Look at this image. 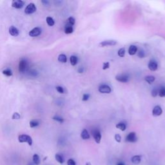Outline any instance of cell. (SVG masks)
<instances>
[{
  "label": "cell",
  "mask_w": 165,
  "mask_h": 165,
  "mask_svg": "<svg viewBox=\"0 0 165 165\" xmlns=\"http://www.w3.org/2000/svg\"><path fill=\"white\" fill-rule=\"evenodd\" d=\"M158 94H159V89L157 88L153 89L152 91V97H155Z\"/></svg>",
  "instance_id": "cell-32"
},
{
  "label": "cell",
  "mask_w": 165,
  "mask_h": 165,
  "mask_svg": "<svg viewBox=\"0 0 165 165\" xmlns=\"http://www.w3.org/2000/svg\"><path fill=\"white\" fill-rule=\"evenodd\" d=\"M74 31L73 27L72 26H70V25H67L65 28V32L67 34H72Z\"/></svg>",
  "instance_id": "cell-22"
},
{
  "label": "cell",
  "mask_w": 165,
  "mask_h": 165,
  "mask_svg": "<svg viewBox=\"0 0 165 165\" xmlns=\"http://www.w3.org/2000/svg\"><path fill=\"white\" fill-rule=\"evenodd\" d=\"M76 20L73 17H70V18H68V20H67V23H68V25L70 26H72V25H74L75 24Z\"/></svg>",
  "instance_id": "cell-27"
},
{
  "label": "cell",
  "mask_w": 165,
  "mask_h": 165,
  "mask_svg": "<svg viewBox=\"0 0 165 165\" xmlns=\"http://www.w3.org/2000/svg\"><path fill=\"white\" fill-rule=\"evenodd\" d=\"M28 67V61L26 59H21L19 63V71L21 73H25L27 71Z\"/></svg>",
  "instance_id": "cell-1"
},
{
  "label": "cell",
  "mask_w": 165,
  "mask_h": 165,
  "mask_svg": "<svg viewBox=\"0 0 165 165\" xmlns=\"http://www.w3.org/2000/svg\"><path fill=\"white\" fill-rule=\"evenodd\" d=\"M53 119L55 120V121H57V122L60 123H63L64 121V119H63L62 117H61L59 116H57V115H56V116H54V117H53Z\"/></svg>",
  "instance_id": "cell-30"
},
{
  "label": "cell",
  "mask_w": 165,
  "mask_h": 165,
  "mask_svg": "<svg viewBox=\"0 0 165 165\" xmlns=\"http://www.w3.org/2000/svg\"><path fill=\"white\" fill-rule=\"evenodd\" d=\"M162 114V110L160 106H155L152 110V115L154 116H160Z\"/></svg>",
  "instance_id": "cell-11"
},
{
  "label": "cell",
  "mask_w": 165,
  "mask_h": 165,
  "mask_svg": "<svg viewBox=\"0 0 165 165\" xmlns=\"http://www.w3.org/2000/svg\"><path fill=\"white\" fill-rule=\"evenodd\" d=\"M131 161L135 164H139L141 161V155H134L131 159Z\"/></svg>",
  "instance_id": "cell-16"
},
{
  "label": "cell",
  "mask_w": 165,
  "mask_h": 165,
  "mask_svg": "<svg viewBox=\"0 0 165 165\" xmlns=\"http://www.w3.org/2000/svg\"><path fill=\"white\" fill-rule=\"evenodd\" d=\"M137 56H138L139 57H140V58H143L145 56V53H144V52L143 50H141L139 52H137Z\"/></svg>",
  "instance_id": "cell-33"
},
{
  "label": "cell",
  "mask_w": 165,
  "mask_h": 165,
  "mask_svg": "<svg viewBox=\"0 0 165 165\" xmlns=\"http://www.w3.org/2000/svg\"><path fill=\"white\" fill-rule=\"evenodd\" d=\"M28 165H35V164L33 162H30L28 164Z\"/></svg>",
  "instance_id": "cell-42"
},
{
  "label": "cell",
  "mask_w": 165,
  "mask_h": 165,
  "mask_svg": "<svg viewBox=\"0 0 165 165\" xmlns=\"http://www.w3.org/2000/svg\"><path fill=\"white\" fill-rule=\"evenodd\" d=\"M81 137L84 140H86V139H90V134H89L88 132L87 131V130L84 129L81 132Z\"/></svg>",
  "instance_id": "cell-15"
},
{
  "label": "cell",
  "mask_w": 165,
  "mask_h": 165,
  "mask_svg": "<svg viewBox=\"0 0 165 165\" xmlns=\"http://www.w3.org/2000/svg\"><path fill=\"white\" fill-rule=\"evenodd\" d=\"M109 67H110L109 62H104V63H103V70L108 69V68H109Z\"/></svg>",
  "instance_id": "cell-37"
},
{
  "label": "cell",
  "mask_w": 165,
  "mask_h": 165,
  "mask_svg": "<svg viewBox=\"0 0 165 165\" xmlns=\"http://www.w3.org/2000/svg\"><path fill=\"white\" fill-rule=\"evenodd\" d=\"M3 74H4V75L7 76H12V70H10L9 68H7V69L4 70L3 71Z\"/></svg>",
  "instance_id": "cell-28"
},
{
  "label": "cell",
  "mask_w": 165,
  "mask_h": 165,
  "mask_svg": "<svg viewBox=\"0 0 165 165\" xmlns=\"http://www.w3.org/2000/svg\"><path fill=\"white\" fill-rule=\"evenodd\" d=\"M39 125V122L38 120L34 119V120H32V121L30 122V126H31V128L36 127V126H38Z\"/></svg>",
  "instance_id": "cell-25"
},
{
  "label": "cell",
  "mask_w": 165,
  "mask_h": 165,
  "mask_svg": "<svg viewBox=\"0 0 165 165\" xmlns=\"http://www.w3.org/2000/svg\"><path fill=\"white\" fill-rule=\"evenodd\" d=\"M20 117H21V115L18 112H15L12 115L13 119H20Z\"/></svg>",
  "instance_id": "cell-34"
},
{
  "label": "cell",
  "mask_w": 165,
  "mask_h": 165,
  "mask_svg": "<svg viewBox=\"0 0 165 165\" xmlns=\"http://www.w3.org/2000/svg\"><path fill=\"white\" fill-rule=\"evenodd\" d=\"M128 54L130 56H133L135 54H136V53L137 52V48L136 46L135 45H130V46L129 49H128Z\"/></svg>",
  "instance_id": "cell-14"
},
{
  "label": "cell",
  "mask_w": 165,
  "mask_h": 165,
  "mask_svg": "<svg viewBox=\"0 0 165 165\" xmlns=\"http://www.w3.org/2000/svg\"><path fill=\"white\" fill-rule=\"evenodd\" d=\"M137 141V137L135 132H130L126 137V141L129 143H136Z\"/></svg>",
  "instance_id": "cell-6"
},
{
  "label": "cell",
  "mask_w": 165,
  "mask_h": 165,
  "mask_svg": "<svg viewBox=\"0 0 165 165\" xmlns=\"http://www.w3.org/2000/svg\"><path fill=\"white\" fill-rule=\"evenodd\" d=\"M125 53H126V50H125V48H121V49L118 50L117 54L119 57H123L125 55Z\"/></svg>",
  "instance_id": "cell-26"
},
{
  "label": "cell",
  "mask_w": 165,
  "mask_h": 165,
  "mask_svg": "<svg viewBox=\"0 0 165 165\" xmlns=\"http://www.w3.org/2000/svg\"><path fill=\"white\" fill-rule=\"evenodd\" d=\"M33 162L35 164V165H39L40 164V157L38 154H34L33 155Z\"/></svg>",
  "instance_id": "cell-18"
},
{
  "label": "cell",
  "mask_w": 165,
  "mask_h": 165,
  "mask_svg": "<svg viewBox=\"0 0 165 165\" xmlns=\"http://www.w3.org/2000/svg\"><path fill=\"white\" fill-rule=\"evenodd\" d=\"M92 136H93L95 141L98 144L100 143L101 140V134L100 131L97 129H95L94 130L92 131Z\"/></svg>",
  "instance_id": "cell-5"
},
{
  "label": "cell",
  "mask_w": 165,
  "mask_h": 165,
  "mask_svg": "<svg viewBox=\"0 0 165 165\" xmlns=\"http://www.w3.org/2000/svg\"><path fill=\"white\" fill-rule=\"evenodd\" d=\"M159 96L161 97H165V88L161 87L159 89Z\"/></svg>",
  "instance_id": "cell-29"
},
{
  "label": "cell",
  "mask_w": 165,
  "mask_h": 165,
  "mask_svg": "<svg viewBox=\"0 0 165 165\" xmlns=\"http://www.w3.org/2000/svg\"><path fill=\"white\" fill-rule=\"evenodd\" d=\"M86 165H91V164H90V162H86Z\"/></svg>",
  "instance_id": "cell-44"
},
{
  "label": "cell",
  "mask_w": 165,
  "mask_h": 165,
  "mask_svg": "<svg viewBox=\"0 0 165 165\" xmlns=\"http://www.w3.org/2000/svg\"><path fill=\"white\" fill-rule=\"evenodd\" d=\"M114 137H115V140L117 143H120L121 141V137L119 134H115Z\"/></svg>",
  "instance_id": "cell-36"
},
{
  "label": "cell",
  "mask_w": 165,
  "mask_h": 165,
  "mask_svg": "<svg viewBox=\"0 0 165 165\" xmlns=\"http://www.w3.org/2000/svg\"><path fill=\"white\" fill-rule=\"evenodd\" d=\"M56 90L60 94H63L64 93V88L61 86H56Z\"/></svg>",
  "instance_id": "cell-35"
},
{
  "label": "cell",
  "mask_w": 165,
  "mask_h": 165,
  "mask_svg": "<svg viewBox=\"0 0 165 165\" xmlns=\"http://www.w3.org/2000/svg\"><path fill=\"white\" fill-rule=\"evenodd\" d=\"M117 165H125V164H124L123 163H122V162H119V163H118Z\"/></svg>",
  "instance_id": "cell-43"
},
{
  "label": "cell",
  "mask_w": 165,
  "mask_h": 165,
  "mask_svg": "<svg viewBox=\"0 0 165 165\" xmlns=\"http://www.w3.org/2000/svg\"><path fill=\"white\" fill-rule=\"evenodd\" d=\"M89 98H90V95L88 94H85L83 96V99H83V101H88L89 99Z\"/></svg>",
  "instance_id": "cell-38"
},
{
  "label": "cell",
  "mask_w": 165,
  "mask_h": 165,
  "mask_svg": "<svg viewBox=\"0 0 165 165\" xmlns=\"http://www.w3.org/2000/svg\"><path fill=\"white\" fill-rule=\"evenodd\" d=\"M46 21H47V23L48 25L50 26H54V24H55V21L53 20V18H51V17H47V19H46Z\"/></svg>",
  "instance_id": "cell-24"
},
{
  "label": "cell",
  "mask_w": 165,
  "mask_h": 165,
  "mask_svg": "<svg viewBox=\"0 0 165 165\" xmlns=\"http://www.w3.org/2000/svg\"><path fill=\"white\" fill-rule=\"evenodd\" d=\"M67 164L68 165H76V163L75 161H74L72 159H70L68 160L67 161Z\"/></svg>",
  "instance_id": "cell-39"
},
{
  "label": "cell",
  "mask_w": 165,
  "mask_h": 165,
  "mask_svg": "<svg viewBox=\"0 0 165 165\" xmlns=\"http://www.w3.org/2000/svg\"><path fill=\"white\" fill-rule=\"evenodd\" d=\"M115 79L117 81L121 82V83H127L129 81V77L127 75L122 74V75H118L115 77Z\"/></svg>",
  "instance_id": "cell-10"
},
{
  "label": "cell",
  "mask_w": 165,
  "mask_h": 165,
  "mask_svg": "<svg viewBox=\"0 0 165 165\" xmlns=\"http://www.w3.org/2000/svg\"><path fill=\"white\" fill-rule=\"evenodd\" d=\"M42 3H43V5H44V6H48L49 5V1H46V0H43V1H42Z\"/></svg>",
  "instance_id": "cell-40"
},
{
  "label": "cell",
  "mask_w": 165,
  "mask_h": 165,
  "mask_svg": "<svg viewBox=\"0 0 165 165\" xmlns=\"http://www.w3.org/2000/svg\"><path fill=\"white\" fill-rule=\"evenodd\" d=\"M36 7L34 3H30L27 5V7H26L25 10V12L26 13V14H31L34 13L36 11Z\"/></svg>",
  "instance_id": "cell-3"
},
{
  "label": "cell",
  "mask_w": 165,
  "mask_h": 165,
  "mask_svg": "<svg viewBox=\"0 0 165 165\" xmlns=\"http://www.w3.org/2000/svg\"><path fill=\"white\" fill-rule=\"evenodd\" d=\"M58 61L59 62L63 63H65L67 61V57L66 56V55H65L63 54H60L59 56H58Z\"/></svg>",
  "instance_id": "cell-20"
},
{
  "label": "cell",
  "mask_w": 165,
  "mask_h": 165,
  "mask_svg": "<svg viewBox=\"0 0 165 165\" xmlns=\"http://www.w3.org/2000/svg\"><path fill=\"white\" fill-rule=\"evenodd\" d=\"M78 72H79V73H81H81H83V72H84V68L83 67H79V68H78Z\"/></svg>",
  "instance_id": "cell-41"
},
{
  "label": "cell",
  "mask_w": 165,
  "mask_h": 165,
  "mask_svg": "<svg viewBox=\"0 0 165 165\" xmlns=\"http://www.w3.org/2000/svg\"><path fill=\"white\" fill-rule=\"evenodd\" d=\"M70 64L72 66H75L78 63V59L76 56H72L70 58Z\"/></svg>",
  "instance_id": "cell-21"
},
{
  "label": "cell",
  "mask_w": 165,
  "mask_h": 165,
  "mask_svg": "<svg viewBox=\"0 0 165 165\" xmlns=\"http://www.w3.org/2000/svg\"><path fill=\"white\" fill-rule=\"evenodd\" d=\"M28 74L32 77H37L38 75V72L37 71L34 70H32L28 72Z\"/></svg>",
  "instance_id": "cell-31"
},
{
  "label": "cell",
  "mask_w": 165,
  "mask_h": 165,
  "mask_svg": "<svg viewBox=\"0 0 165 165\" xmlns=\"http://www.w3.org/2000/svg\"><path fill=\"white\" fill-rule=\"evenodd\" d=\"M55 158H56V160L58 162H59L60 164H63L64 162V159L63 157V156L60 154H57L55 155Z\"/></svg>",
  "instance_id": "cell-23"
},
{
  "label": "cell",
  "mask_w": 165,
  "mask_h": 165,
  "mask_svg": "<svg viewBox=\"0 0 165 165\" xmlns=\"http://www.w3.org/2000/svg\"><path fill=\"white\" fill-rule=\"evenodd\" d=\"M148 67L150 70L155 71L157 70V68H158V65H157V63L155 61H150L149 62L148 65Z\"/></svg>",
  "instance_id": "cell-13"
},
{
  "label": "cell",
  "mask_w": 165,
  "mask_h": 165,
  "mask_svg": "<svg viewBox=\"0 0 165 165\" xmlns=\"http://www.w3.org/2000/svg\"><path fill=\"white\" fill-rule=\"evenodd\" d=\"M116 126L117 128L121 130V131H125L126 128V124L124 123H123V122L119 123L118 124H117L116 126Z\"/></svg>",
  "instance_id": "cell-19"
},
{
  "label": "cell",
  "mask_w": 165,
  "mask_h": 165,
  "mask_svg": "<svg viewBox=\"0 0 165 165\" xmlns=\"http://www.w3.org/2000/svg\"><path fill=\"white\" fill-rule=\"evenodd\" d=\"M25 2L22 0H14L12 3V7L15 8H21L23 7Z\"/></svg>",
  "instance_id": "cell-9"
},
{
  "label": "cell",
  "mask_w": 165,
  "mask_h": 165,
  "mask_svg": "<svg viewBox=\"0 0 165 165\" xmlns=\"http://www.w3.org/2000/svg\"><path fill=\"white\" fill-rule=\"evenodd\" d=\"M41 29L39 27L34 28L33 29L31 30L29 32V36L32 37V38H35V37L39 36L41 34Z\"/></svg>",
  "instance_id": "cell-8"
},
{
  "label": "cell",
  "mask_w": 165,
  "mask_h": 165,
  "mask_svg": "<svg viewBox=\"0 0 165 165\" xmlns=\"http://www.w3.org/2000/svg\"><path fill=\"white\" fill-rule=\"evenodd\" d=\"M18 141L20 143H27L28 145H32V139L31 136L26 134H22L19 136L18 137Z\"/></svg>",
  "instance_id": "cell-2"
},
{
  "label": "cell",
  "mask_w": 165,
  "mask_h": 165,
  "mask_svg": "<svg viewBox=\"0 0 165 165\" xmlns=\"http://www.w3.org/2000/svg\"><path fill=\"white\" fill-rule=\"evenodd\" d=\"M99 92L101 94H110L112 92L111 88L107 85H102L99 87Z\"/></svg>",
  "instance_id": "cell-4"
},
{
  "label": "cell",
  "mask_w": 165,
  "mask_h": 165,
  "mask_svg": "<svg viewBox=\"0 0 165 165\" xmlns=\"http://www.w3.org/2000/svg\"><path fill=\"white\" fill-rule=\"evenodd\" d=\"M8 31H9L10 34L12 35V36H16H16H19V34H20V31H19V30L14 26H10V28H9Z\"/></svg>",
  "instance_id": "cell-12"
},
{
  "label": "cell",
  "mask_w": 165,
  "mask_h": 165,
  "mask_svg": "<svg viewBox=\"0 0 165 165\" xmlns=\"http://www.w3.org/2000/svg\"><path fill=\"white\" fill-rule=\"evenodd\" d=\"M144 80L147 82L148 83L151 85V84H152L155 81V78L154 76H146L144 78Z\"/></svg>",
  "instance_id": "cell-17"
},
{
  "label": "cell",
  "mask_w": 165,
  "mask_h": 165,
  "mask_svg": "<svg viewBox=\"0 0 165 165\" xmlns=\"http://www.w3.org/2000/svg\"><path fill=\"white\" fill-rule=\"evenodd\" d=\"M117 42L115 40H106L99 43V46L101 47H108V46H114L117 44Z\"/></svg>",
  "instance_id": "cell-7"
}]
</instances>
